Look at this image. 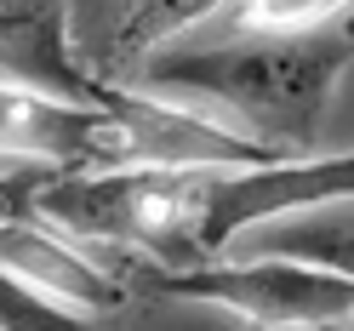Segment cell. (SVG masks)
Returning a JSON list of instances; mask_svg holds the SVG:
<instances>
[{
	"instance_id": "obj_12",
	"label": "cell",
	"mask_w": 354,
	"mask_h": 331,
	"mask_svg": "<svg viewBox=\"0 0 354 331\" xmlns=\"http://www.w3.org/2000/svg\"><path fill=\"white\" fill-rule=\"evenodd\" d=\"M52 160H35V166H17V171H0V217H29L35 211V189L52 178Z\"/></svg>"
},
{
	"instance_id": "obj_1",
	"label": "cell",
	"mask_w": 354,
	"mask_h": 331,
	"mask_svg": "<svg viewBox=\"0 0 354 331\" xmlns=\"http://www.w3.org/2000/svg\"><path fill=\"white\" fill-rule=\"evenodd\" d=\"M354 57L348 17L303 35H252L234 46H177L138 57V86L177 103H217L274 154H303Z\"/></svg>"
},
{
	"instance_id": "obj_2",
	"label": "cell",
	"mask_w": 354,
	"mask_h": 331,
	"mask_svg": "<svg viewBox=\"0 0 354 331\" xmlns=\"http://www.w3.org/2000/svg\"><path fill=\"white\" fill-rule=\"evenodd\" d=\"M194 171L201 166H86L52 171L35 189V217L103 252H138L154 269H189L194 252Z\"/></svg>"
},
{
	"instance_id": "obj_13",
	"label": "cell",
	"mask_w": 354,
	"mask_h": 331,
	"mask_svg": "<svg viewBox=\"0 0 354 331\" xmlns=\"http://www.w3.org/2000/svg\"><path fill=\"white\" fill-rule=\"evenodd\" d=\"M17 166H35V160H29V154H6V149H0V171H17Z\"/></svg>"
},
{
	"instance_id": "obj_11",
	"label": "cell",
	"mask_w": 354,
	"mask_h": 331,
	"mask_svg": "<svg viewBox=\"0 0 354 331\" xmlns=\"http://www.w3.org/2000/svg\"><path fill=\"white\" fill-rule=\"evenodd\" d=\"M63 325H86L75 308L52 303L46 292L24 285L12 269H0V331H63Z\"/></svg>"
},
{
	"instance_id": "obj_7",
	"label": "cell",
	"mask_w": 354,
	"mask_h": 331,
	"mask_svg": "<svg viewBox=\"0 0 354 331\" xmlns=\"http://www.w3.org/2000/svg\"><path fill=\"white\" fill-rule=\"evenodd\" d=\"M97 126H103V103H69V97L35 92V86L0 80V149L6 154H29V160L80 171Z\"/></svg>"
},
{
	"instance_id": "obj_10",
	"label": "cell",
	"mask_w": 354,
	"mask_h": 331,
	"mask_svg": "<svg viewBox=\"0 0 354 331\" xmlns=\"http://www.w3.org/2000/svg\"><path fill=\"white\" fill-rule=\"evenodd\" d=\"M348 17V0H240L234 23L246 35H303Z\"/></svg>"
},
{
	"instance_id": "obj_8",
	"label": "cell",
	"mask_w": 354,
	"mask_h": 331,
	"mask_svg": "<svg viewBox=\"0 0 354 331\" xmlns=\"http://www.w3.org/2000/svg\"><path fill=\"white\" fill-rule=\"evenodd\" d=\"M217 6H223V0H126L120 29H115V40H109V63L126 69V63L149 57L160 40L183 35L189 23H201V17L217 12Z\"/></svg>"
},
{
	"instance_id": "obj_5",
	"label": "cell",
	"mask_w": 354,
	"mask_h": 331,
	"mask_svg": "<svg viewBox=\"0 0 354 331\" xmlns=\"http://www.w3.org/2000/svg\"><path fill=\"white\" fill-rule=\"evenodd\" d=\"M0 269H12L24 285L46 292L52 303L75 308L92 325L103 314H115L126 303V280L109 274L103 263H92L86 252L69 246V234H57L46 217H0Z\"/></svg>"
},
{
	"instance_id": "obj_4",
	"label": "cell",
	"mask_w": 354,
	"mask_h": 331,
	"mask_svg": "<svg viewBox=\"0 0 354 331\" xmlns=\"http://www.w3.org/2000/svg\"><path fill=\"white\" fill-rule=\"evenodd\" d=\"M354 194V160L348 154H326V160H257V166H201L194 171V252L223 257L240 234L257 223L292 217L308 206H331Z\"/></svg>"
},
{
	"instance_id": "obj_3",
	"label": "cell",
	"mask_w": 354,
	"mask_h": 331,
	"mask_svg": "<svg viewBox=\"0 0 354 331\" xmlns=\"http://www.w3.org/2000/svg\"><path fill=\"white\" fill-rule=\"evenodd\" d=\"M154 292L201 297L240 314L263 331H331L354 314V274H331L292 257H252V263H189V269H154Z\"/></svg>"
},
{
	"instance_id": "obj_6",
	"label": "cell",
	"mask_w": 354,
	"mask_h": 331,
	"mask_svg": "<svg viewBox=\"0 0 354 331\" xmlns=\"http://www.w3.org/2000/svg\"><path fill=\"white\" fill-rule=\"evenodd\" d=\"M0 75L69 103H103L109 92L69 40V0H0Z\"/></svg>"
},
{
	"instance_id": "obj_9",
	"label": "cell",
	"mask_w": 354,
	"mask_h": 331,
	"mask_svg": "<svg viewBox=\"0 0 354 331\" xmlns=\"http://www.w3.org/2000/svg\"><path fill=\"white\" fill-rule=\"evenodd\" d=\"M257 257H292V263H315V269L348 274L354 269V234H348V200H337V217L326 223H292V234H263Z\"/></svg>"
}]
</instances>
